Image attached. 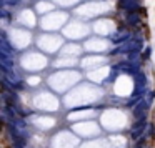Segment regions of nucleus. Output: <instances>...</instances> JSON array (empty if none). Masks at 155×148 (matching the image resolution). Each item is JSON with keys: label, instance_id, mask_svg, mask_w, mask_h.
Returning <instances> with one entry per match:
<instances>
[{"label": "nucleus", "instance_id": "1", "mask_svg": "<svg viewBox=\"0 0 155 148\" xmlns=\"http://www.w3.org/2000/svg\"><path fill=\"white\" fill-rule=\"evenodd\" d=\"M119 8L134 12V10L139 8V0H120V2H119Z\"/></svg>", "mask_w": 155, "mask_h": 148}, {"label": "nucleus", "instance_id": "2", "mask_svg": "<svg viewBox=\"0 0 155 148\" xmlns=\"http://www.w3.org/2000/svg\"><path fill=\"white\" fill-rule=\"evenodd\" d=\"M149 107H150V102H147V100H144V98H142V100H140V102L134 107V117L135 118H140V117H142V113H144L145 110H149Z\"/></svg>", "mask_w": 155, "mask_h": 148}, {"label": "nucleus", "instance_id": "3", "mask_svg": "<svg viewBox=\"0 0 155 148\" xmlns=\"http://www.w3.org/2000/svg\"><path fill=\"white\" fill-rule=\"evenodd\" d=\"M135 83H137V90H135V92H142V88L145 87V85H147V77H145L144 73H137V75H135Z\"/></svg>", "mask_w": 155, "mask_h": 148}, {"label": "nucleus", "instance_id": "4", "mask_svg": "<svg viewBox=\"0 0 155 148\" xmlns=\"http://www.w3.org/2000/svg\"><path fill=\"white\" fill-rule=\"evenodd\" d=\"M127 23L129 25H139L140 23V17H139V12L134 10V12H129V15H127Z\"/></svg>", "mask_w": 155, "mask_h": 148}, {"label": "nucleus", "instance_id": "5", "mask_svg": "<svg viewBox=\"0 0 155 148\" xmlns=\"http://www.w3.org/2000/svg\"><path fill=\"white\" fill-rule=\"evenodd\" d=\"M145 123H147V118H140L139 122H135L134 123V127H132V130H139V128H144L145 127Z\"/></svg>", "mask_w": 155, "mask_h": 148}, {"label": "nucleus", "instance_id": "6", "mask_svg": "<svg viewBox=\"0 0 155 148\" xmlns=\"http://www.w3.org/2000/svg\"><path fill=\"white\" fill-rule=\"evenodd\" d=\"M144 133V128H139V130H132V138L134 140H137V138H140V135Z\"/></svg>", "mask_w": 155, "mask_h": 148}, {"label": "nucleus", "instance_id": "7", "mask_svg": "<svg viewBox=\"0 0 155 148\" xmlns=\"http://www.w3.org/2000/svg\"><path fill=\"white\" fill-rule=\"evenodd\" d=\"M150 53H152V48H150V47H147V48L144 50V53H142V60H147V58L150 57Z\"/></svg>", "mask_w": 155, "mask_h": 148}, {"label": "nucleus", "instance_id": "8", "mask_svg": "<svg viewBox=\"0 0 155 148\" xmlns=\"http://www.w3.org/2000/svg\"><path fill=\"white\" fill-rule=\"evenodd\" d=\"M117 70H119V67H115L114 70H112V73H110V77H109V82H114L115 78H117Z\"/></svg>", "mask_w": 155, "mask_h": 148}, {"label": "nucleus", "instance_id": "9", "mask_svg": "<svg viewBox=\"0 0 155 148\" xmlns=\"http://www.w3.org/2000/svg\"><path fill=\"white\" fill-rule=\"evenodd\" d=\"M155 135V128H154V125H149V137H154Z\"/></svg>", "mask_w": 155, "mask_h": 148}]
</instances>
